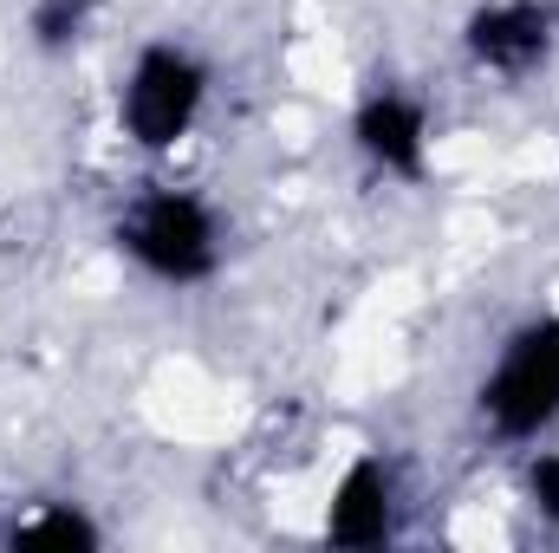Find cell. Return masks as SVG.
<instances>
[{"instance_id":"3","label":"cell","mask_w":559,"mask_h":553,"mask_svg":"<svg viewBox=\"0 0 559 553\" xmlns=\"http://www.w3.org/2000/svg\"><path fill=\"white\" fill-rule=\"evenodd\" d=\"M475 423L508 449L547 443L559 430V306L521 319L495 345L488 372L475 378Z\"/></svg>"},{"instance_id":"6","label":"cell","mask_w":559,"mask_h":553,"mask_svg":"<svg viewBox=\"0 0 559 553\" xmlns=\"http://www.w3.org/2000/svg\"><path fill=\"white\" fill-rule=\"evenodd\" d=\"M462 66L521 85L559 59V0H475L455 26Z\"/></svg>"},{"instance_id":"1","label":"cell","mask_w":559,"mask_h":553,"mask_svg":"<svg viewBox=\"0 0 559 553\" xmlns=\"http://www.w3.org/2000/svg\"><path fill=\"white\" fill-rule=\"evenodd\" d=\"M111 248L150 286L195 293L228 268V215L189 183H143L111 215Z\"/></svg>"},{"instance_id":"9","label":"cell","mask_w":559,"mask_h":553,"mask_svg":"<svg viewBox=\"0 0 559 553\" xmlns=\"http://www.w3.org/2000/svg\"><path fill=\"white\" fill-rule=\"evenodd\" d=\"M521 508L547 528V534H559V449H547V443H527L521 449Z\"/></svg>"},{"instance_id":"8","label":"cell","mask_w":559,"mask_h":553,"mask_svg":"<svg viewBox=\"0 0 559 553\" xmlns=\"http://www.w3.org/2000/svg\"><path fill=\"white\" fill-rule=\"evenodd\" d=\"M98 13H105V0H26L20 33H26V46H33L39 59H72V52L92 39Z\"/></svg>"},{"instance_id":"7","label":"cell","mask_w":559,"mask_h":553,"mask_svg":"<svg viewBox=\"0 0 559 553\" xmlns=\"http://www.w3.org/2000/svg\"><path fill=\"white\" fill-rule=\"evenodd\" d=\"M111 541L105 521L72 502V495H39V502H20L7 521H0V548H52V553H98Z\"/></svg>"},{"instance_id":"4","label":"cell","mask_w":559,"mask_h":553,"mask_svg":"<svg viewBox=\"0 0 559 553\" xmlns=\"http://www.w3.org/2000/svg\"><path fill=\"white\" fill-rule=\"evenodd\" d=\"M345 143L352 156L384 176V183H404V189H423L429 169H436V105L397 85V79H378L352 98L345 111Z\"/></svg>"},{"instance_id":"5","label":"cell","mask_w":559,"mask_h":553,"mask_svg":"<svg viewBox=\"0 0 559 553\" xmlns=\"http://www.w3.org/2000/svg\"><path fill=\"white\" fill-rule=\"evenodd\" d=\"M404 515H411V495H404V462L391 449H358L332 489H325V508H319V541L345 553H378L404 541Z\"/></svg>"},{"instance_id":"2","label":"cell","mask_w":559,"mask_h":553,"mask_svg":"<svg viewBox=\"0 0 559 553\" xmlns=\"http://www.w3.org/2000/svg\"><path fill=\"white\" fill-rule=\"evenodd\" d=\"M209 98H215L209 52H195L176 33H156V39H143L138 52L124 59V79H118V138L131 143L138 156L163 163V156H176L182 143L202 131Z\"/></svg>"}]
</instances>
